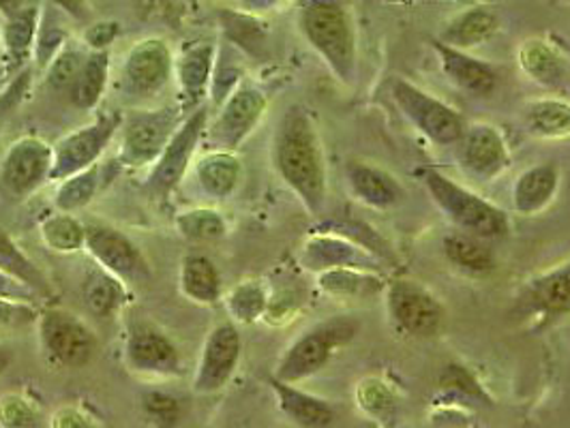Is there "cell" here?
Returning <instances> with one entry per match:
<instances>
[{
  "instance_id": "obj_1",
  "label": "cell",
  "mask_w": 570,
  "mask_h": 428,
  "mask_svg": "<svg viewBox=\"0 0 570 428\" xmlns=\"http://www.w3.org/2000/svg\"><path fill=\"white\" fill-rule=\"evenodd\" d=\"M273 159L285 185L312 215H320L326 201V166L317 129L307 110L298 106L285 110L273 140Z\"/></svg>"
},
{
  "instance_id": "obj_2",
  "label": "cell",
  "mask_w": 570,
  "mask_h": 428,
  "mask_svg": "<svg viewBox=\"0 0 570 428\" xmlns=\"http://www.w3.org/2000/svg\"><path fill=\"white\" fill-rule=\"evenodd\" d=\"M421 178L428 187L431 200L438 203V208L459 231L485 240L504 238L511 231V221L504 210L481 198L479 193L465 189L442 171L423 170Z\"/></svg>"
},
{
  "instance_id": "obj_3",
  "label": "cell",
  "mask_w": 570,
  "mask_h": 428,
  "mask_svg": "<svg viewBox=\"0 0 570 428\" xmlns=\"http://www.w3.org/2000/svg\"><path fill=\"white\" fill-rule=\"evenodd\" d=\"M298 27L328 69L343 84H352L356 78L358 52L354 24L343 2L303 9Z\"/></svg>"
},
{
  "instance_id": "obj_4",
  "label": "cell",
  "mask_w": 570,
  "mask_h": 428,
  "mask_svg": "<svg viewBox=\"0 0 570 428\" xmlns=\"http://www.w3.org/2000/svg\"><path fill=\"white\" fill-rule=\"evenodd\" d=\"M361 330V321L350 315H337L301 335L285 351L275 379L285 384H298L322 371L333 354L352 341Z\"/></svg>"
},
{
  "instance_id": "obj_5",
  "label": "cell",
  "mask_w": 570,
  "mask_h": 428,
  "mask_svg": "<svg viewBox=\"0 0 570 428\" xmlns=\"http://www.w3.org/2000/svg\"><path fill=\"white\" fill-rule=\"evenodd\" d=\"M393 101L423 136L440 146H455L468 129L465 118L423 88L397 78L391 84Z\"/></svg>"
},
{
  "instance_id": "obj_6",
  "label": "cell",
  "mask_w": 570,
  "mask_h": 428,
  "mask_svg": "<svg viewBox=\"0 0 570 428\" xmlns=\"http://www.w3.org/2000/svg\"><path fill=\"white\" fill-rule=\"evenodd\" d=\"M386 305L397 330L414 339H431L444 326L446 313L442 302L419 281H393L386 289Z\"/></svg>"
},
{
  "instance_id": "obj_7",
  "label": "cell",
  "mask_w": 570,
  "mask_h": 428,
  "mask_svg": "<svg viewBox=\"0 0 570 428\" xmlns=\"http://www.w3.org/2000/svg\"><path fill=\"white\" fill-rule=\"evenodd\" d=\"M120 122V115L99 116L95 122L62 138L55 148L50 180H65L73 173L92 168L108 143L112 142Z\"/></svg>"
},
{
  "instance_id": "obj_8",
  "label": "cell",
  "mask_w": 570,
  "mask_h": 428,
  "mask_svg": "<svg viewBox=\"0 0 570 428\" xmlns=\"http://www.w3.org/2000/svg\"><path fill=\"white\" fill-rule=\"evenodd\" d=\"M176 129L178 112L170 108L146 110L131 116L125 122L120 161L129 168H144L148 163H157Z\"/></svg>"
},
{
  "instance_id": "obj_9",
  "label": "cell",
  "mask_w": 570,
  "mask_h": 428,
  "mask_svg": "<svg viewBox=\"0 0 570 428\" xmlns=\"http://www.w3.org/2000/svg\"><path fill=\"white\" fill-rule=\"evenodd\" d=\"M39 332L46 351L67 369H82L97 351V337L92 330L76 315L60 309L43 313Z\"/></svg>"
},
{
  "instance_id": "obj_10",
  "label": "cell",
  "mask_w": 570,
  "mask_h": 428,
  "mask_svg": "<svg viewBox=\"0 0 570 428\" xmlns=\"http://www.w3.org/2000/svg\"><path fill=\"white\" fill-rule=\"evenodd\" d=\"M514 315L534 326L570 315V261L532 279L514 300Z\"/></svg>"
},
{
  "instance_id": "obj_11",
  "label": "cell",
  "mask_w": 570,
  "mask_h": 428,
  "mask_svg": "<svg viewBox=\"0 0 570 428\" xmlns=\"http://www.w3.org/2000/svg\"><path fill=\"white\" fill-rule=\"evenodd\" d=\"M170 48L161 39H142L138 41L122 64V86L131 97L150 99L159 94L171 78Z\"/></svg>"
},
{
  "instance_id": "obj_12",
  "label": "cell",
  "mask_w": 570,
  "mask_h": 428,
  "mask_svg": "<svg viewBox=\"0 0 570 428\" xmlns=\"http://www.w3.org/2000/svg\"><path fill=\"white\" fill-rule=\"evenodd\" d=\"M456 146V161L481 180H493L511 166V152L502 131L489 122L468 125Z\"/></svg>"
},
{
  "instance_id": "obj_13",
  "label": "cell",
  "mask_w": 570,
  "mask_h": 428,
  "mask_svg": "<svg viewBox=\"0 0 570 428\" xmlns=\"http://www.w3.org/2000/svg\"><path fill=\"white\" fill-rule=\"evenodd\" d=\"M266 112V97L254 86H238L222 103L210 127V142L219 150H234L245 142Z\"/></svg>"
},
{
  "instance_id": "obj_14",
  "label": "cell",
  "mask_w": 570,
  "mask_h": 428,
  "mask_svg": "<svg viewBox=\"0 0 570 428\" xmlns=\"http://www.w3.org/2000/svg\"><path fill=\"white\" fill-rule=\"evenodd\" d=\"M206 120L208 112L204 108H198L171 136L170 143L166 146V150L157 159L155 170L150 173V189L157 196H168L180 185L206 129Z\"/></svg>"
},
{
  "instance_id": "obj_15",
  "label": "cell",
  "mask_w": 570,
  "mask_h": 428,
  "mask_svg": "<svg viewBox=\"0 0 570 428\" xmlns=\"http://www.w3.org/2000/svg\"><path fill=\"white\" fill-rule=\"evenodd\" d=\"M52 159L55 148L39 138H22L7 150L0 178L13 196H29L46 178H50Z\"/></svg>"
},
{
  "instance_id": "obj_16",
  "label": "cell",
  "mask_w": 570,
  "mask_h": 428,
  "mask_svg": "<svg viewBox=\"0 0 570 428\" xmlns=\"http://www.w3.org/2000/svg\"><path fill=\"white\" fill-rule=\"evenodd\" d=\"M243 341L232 324H219L202 347L200 365L194 379V390L198 395L219 392L232 377L240 360Z\"/></svg>"
},
{
  "instance_id": "obj_17",
  "label": "cell",
  "mask_w": 570,
  "mask_h": 428,
  "mask_svg": "<svg viewBox=\"0 0 570 428\" xmlns=\"http://www.w3.org/2000/svg\"><path fill=\"white\" fill-rule=\"evenodd\" d=\"M85 245L90 256L120 281H138L148 275L136 245L116 229L90 226L85 229Z\"/></svg>"
},
{
  "instance_id": "obj_18",
  "label": "cell",
  "mask_w": 570,
  "mask_h": 428,
  "mask_svg": "<svg viewBox=\"0 0 570 428\" xmlns=\"http://www.w3.org/2000/svg\"><path fill=\"white\" fill-rule=\"evenodd\" d=\"M127 367L140 375L168 377L180 372V358L168 337L153 328H136L125 347Z\"/></svg>"
},
{
  "instance_id": "obj_19",
  "label": "cell",
  "mask_w": 570,
  "mask_h": 428,
  "mask_svg": "<svg viewBox=\"0 0 570 428\" xmlns=\"http://www.w3.org/2000/svg\"><path fill=\"white\" fill-rule=\"evenodd\" d=\"M435 54L440 58V67L449 82L474 97H491L493 90L498 88V73L495 69L481 60V58L470 57L463 50H455L438 39L431 41Z\"/></svg>"
},
{
  "instance_id": "obj_20",
  "label": "cell",
  "mask_w": 570,
  "mask_h": 428,
  "mask_svg": "<svg viewBox=\"0 0 570 428\" xmlns=\"http://www.w3.org/2000/svg\"><path fill=\"white\" fill-rule=\"evenodd\" d=\"M345 180L352 196L375 210L395 208L405 198L400 180L391 171L367 161H347Z\"/></svg>"
},
{
  "instance_id": "obj_21",
  "label": "cell",
  "mask_w": 570,
  "mask_h": 428,
  "mask_svg": "<svg viewBox=\"0 0 570 428\" xmlns=\"http://www.w3.org/2000/svg\"><path fill=\"white\" fill-rule=\"evenodd\" d=\"M217 60V46L208 39L185 46L178 60V82L183 94V110H191L200 106L213 82Z\"/></svg>"
},
{
  "instance_id": "obj_22",
  "label": "cell",
  "mask_w": 570,
  "mask_h": 428,
  "mask_svg": "<svg viewBox=\"0 0 570 428\" xmlns=\"http://www.w3.org/2000/svg\"><path fill=\"white\" fill-rule=\"evenodd\" d=\"M519 64L523 73L537 84L562 90L570 82V60L558 46L542 37L525 39L519 48Z\"/></svg>"
},
{
  "instance_id": "obj_23",
  "label": "cell",
  "mask_w": 570,
  "mask_h": 428,
  "mask_svg": "<svg viewBox=\"0 0 570 428\" xmlns=\"http://www.w3.org/2000/svg\"><path fill=\"white\" fill-rule=\"evenodd\" d=\"M305 261L309 268L331 270V268H358V270H373L380 263V256H375L361 242H350L337 236H315L305 249Z\"/></svg>"
},
{
  "instance_id": "obj_24",
  "label": "cell",
  "mask_w": 570,
  "mask_h": 428,
  "mask_svg": "<svg viewBox=\"0 0 570 428\" xmlns=\"http://www.w3.org/2000/svg\"><path fill=\"white\" fill-rule=\"evenodd\" d=\"M562 173L556 163H541L523 171L513 187L514 212L532 217L556 200Z\"/></svg>"
},
{
  "instance_id": "obj_25",
  "label": "cell",
  "mask_w": 570,
  "mask_h": 428,
  "mask_svg": "<svg viewBox=\"0 0 570 428\" xmlns=\"http://www.w3.org/2000/svg\"><path fill=\"white\" fill-rule=\"evenodd\" d=\"M500 30V16L491 7H470L442 29L438 41L455 48V50H472L489 41Z\"/></svg>"
},
{
  "instance_id": "obj_26",
  "label": "cell",
  "mask_w": 570,
  "mask_h": 428,
  "mask_svg": "<svg viewBox=\"0 0 570 428\" xmlns=\"http://www.w3.org/2000/svg\"><path fill=\"white\" fill-rule=\"evenodd\" d=\"M271 386L277 395L279 407L285 416L301 428H328L335 420V411L326 400L307 395L294 384H285L279 379H271Z\"/></svg>"
},
{
  "instance_id": "obj_27",
  "label": "cell",
  "mask_w": 570,
  "mask_h": 428,
  "mask_svg": "<svg viewBox=\"0 0 570 428\" xmlns=\"http://www.w3.org/2000/svg\"><path fill=\"white\" fill-rule=\"evenodd\" d=\"M39 24H41L39 7H30V4H24L18 13L4 18L2 43H4V54H7L11 67L24 64L32 57L37 34H39Z\"/></svg>"
},
{
  "instance_id": "obj_28",
  "label": "cell",
  "mask_w": 570,
  "mask_h": 428,
  "mask_svg": "<svg viewBox=\"0 0 570 428\" xmlns=\"http://www.w3.org/2000/svg\"><path fill=\"white\" fill-rule=\"evenodd\" d=\"M523 125L528 133H532L534 138H542V140L570 138V103L556 97L537 99L525 106Z\"/></svg>"
},
{
  "instance_id": "obj_29",
  "label": "cell",
  "mask_w": 570,
  "mask_h": 428,
  "mask_svg": "<svg viewBox=\"0 0 570 428\" xmlns=\"http://www.w3.org/2000/svg\"><path fill=\"white\" fill-rule=\"evenodd\" d=\"M442 249L451 263L470 275H489L495 268V253L485 238L456 231L444 238Z\"/></svg>"
},
{
  "instance_id": "obj_30",
  "label": "cell",
  "mask_w": 570,
  "mask_h": 428,
  "mask_svg": "<svg viewBox=\"0 0 570 428\" xmlns=\"http://www.w3.org/2000/svg\"><path fill=\"white\" fill-rule=\"evenodd\" d=\"M198 180L204 193L224 200L238 187L240 161L228 150L210 152L198 163Z\"/></svg>"
},
{
  "instance_id": "obj_31",
  "label": "cell",
  "mask_w": 570,
  "mask_h": 428,
  "mask_svg": "<svg viewBox=\"0 0 570 428\" xmlns=\"http://www.w3.org/2000/svg\"><path fill=\"white\" fill-rule=\"evenodd\" d=\"M180 287L187 298L200 305H215L222 296V279L213 261L204 256L185 257L180 268Z\"/></svg>"
},
{
  "instance_id": "obj_32",
  "label": "cell",
  "mask_w": 570,
  "mask_h": 428,
  "mask_svg": "<svg viewBox=\"0 0 570 428\" xmlns=\"http://www.w3.org/2000/svg\"><path fill=\"white\" fill-rule=\"evenodd\" d=\"M108 76H110V54H108V50L90 52L86 57L80 78L69 90L73 106L78 110H92L104 97V90L108 84Z\"/></svg>"
},
{
  "instance_id": "obj_33",
  "label": "cell",
  "mask_w": 570,
  "mask_h": 428,
  "mask_svg": "<svg viewBox=\"0 0 570 428\" xmlns=\"http://www.w3.org/2000/svg\"><path fill=\"white\" fill-rule=\"evenodd\" d=\"M320 287L337 298H371L382 291V279L371 270L331 268L322 270Z\"/></svg>"
},
{
  "instance_id": "obj_34",
  "label": "cell",
  "mask_w": 570,
  "mask_h": 428,
  "mask_svg": "<svg viewBox=\"0 0 570 428\" xmlns=\"http://www.w3.org/2000/svg\"><path fill=\"white\" fill-rule=\"evenodd\" d=\"M97 189H99V166L95 163L92 168L62 180L57 193L58 210L69 215L73 210L85 208L86 203H90L95 198Z\"/></svg>"
},
{
  "instance_id": "obj_35",
  "label": "cell",
  "mask_w": 570,
  "mask_h": 428,
  "mask_svg": "<svg viewBox=\"0 0 570 428\" xmlns=\"http://www.w3.org/2000/svg\"><path fill=\"white\" fill-rule=\"evenodd\" d=\"M86 305L97 317L115 315L125 302V289L120 279L110 272H99L90 277L86 286Z\"/></svg>"
},
{
  "instance_id": "obj_36",
  "label": "cell",
  "mask_w": 570,
  "mask_h": 428,
  "mask_svg": "<svg viewBox=\"0 0 570 428\" xmlns=\"http://www.w3.org/2000/svg\"><path fill=\"white\" fill-rule=\"evenodd\" d=\"M176 226L180 233L196 242H213L226 236V221L219 212L208 208H196L189 212H183L176 219Z\"/></svg>"
},
{
  "instance_id": "obj_37",
  "label": "cell",
  "mask_w": 570,
  "mask_h": 428,
  "mask_svg": "<svg viewBox=\"0 0 570 428\" xmlns=\"http://www.w3.org/2000/svg\"><path fill=\"white\" fill-rule=\"evenodd\" d=\"M43 242L58 253H73L85 245V228L69 215H58L43 223Z\"/></svg>"
},
{
  "instance_id": "obj_38",
  "label": "cell",
  "mask_w": 570,
  "mask_h": 428,
  "mask_svg": "<svg viewBox=\"0 0 570 428\" xmlns=\"http://www.w3.org/2000/svg\"><path fill=\"white\" fill-rule=\"evenodd\" d=\"M86 57L78 48H62L48 67V84L57 90H71L82 73Z\"/></svg>"
},
{
  "instance_id": "obj_39",
  "label": "cell",
  "mask_w": 570,
  "mask_h": 428,
  "mask_svg": "<svg viewBox=\"0 0 570 428\" xmlns=\"http://www.w3.org/2000/svg\"><path fill=\"white\" fill-rule=\"evenodd\" d=\"M268 307L266 293L257 283H243L236 287L228 298L229 313L234 315L238 321L252 324L257 317H262Z\"/></svg>"
},
{
  "instance_id": "obj_40",
  "label": "cell",
  "mask_w": 570,
  "mask_h": 428,
  "mask_svg": "<svg viewBox=\"0 0 570 428\" xmlns=\"http://www.w3.org/2000/svg\"><path fill=\"white\" fill-rule=\"evenodd\" d=\"M226 29L229 41L256 54V48L264 46V32L257 27L256 18L252 13H226Z\"/></svg>"
},
{
  "instance_id": "obj_41",
  "label": "cell",
  "mask_w": 570,
  "mask_h": 428,
  "mask_svg": "<svg viewBox=\"0 0 570 428\" xmlns=\"http://www.w3.org/2000/svg\"><path fill=\"white\" fill-rule=\"evenodd\" d=\"M144 409L148 411V416L164 425V427H170L178 416H180V407H178V400L171 399L168 395H161V392H148L144 395Z\"/></svg>"
},
{
  "instance_id": "obj_42",
  "label": "cell",
  "mask_w": 570,
  "mask_h": 428,
  "mask_svg": "<svg viewBox=\"0 0 570 428\" xmlns=\"http://www.w3.org/2000/svg\"><path fill=\"white\" fill-rule=\"evenodd\" d=\"M0 422L7 428L35 427V414L27 405V400L18 397H7L0 402Z\"/></svg>"
},
{
  "instance_id": "obj_43",
  "label": "cell",
  "mask_w": 570,
  "mask_h": 428,
  "mask_svg": "<svg viewBox=\"0 0 570 428\" xmlns=\"http://www.w3.org/2000/svg\"><path fill=\"white\" fill-rule=\"evenodd\" d=\"M358 397H361V405L365 409L373 411V414H384L386 409L393 407L391 390L382 381H377V379L363 381L361 388H358Z\"/></svg>"
},
{
  "instance_id": "obj_44",
  "label": "cell",
  "mask_w": 570,
  "mask_h": 428,
  "mask_svg": "<svg viewBox=\"0 0 570 428\" xmlns=\"http://www.w3.org/2000/svg\"><path fill=\"white\" fill-rule=\"evenodd\" d=\"M35 319V309L24 300L0 298V328H20Z\"/></svg>"
},
{
  "instance_id": "obj_45",
  "label": "cell",
  "mask_w": 570,
  "mask_h": 428,
  "mask_svg": "<svg viewBox=\"0 0 570 428\" xmlns=\"http://www.w3.org/2000/svg\"><path fill=\"white\" fill-rule=\"evenodd\" d=\"M120 34V24L118 22H97L88 27L85 32L86 43L92 48V52H104L108 50Z\"/></svg>"
},
{
  "instance_id": "obj_46",
  "label": "cell",
  "mask_w": 570,
  "mask_h": 428,
  "mask_svg": "<svg viewBox=\"0 0 570 428\" xmlns=\"http://www.w3.org/2000/svg\"><path fill=\"white\" fill-rule=\"evenodd\" d=\"M442 386L444 388H459L461 392H468V395H476L479 392V386L476 381L472 379V375L465 371L463 367H446V371L442 375Z\"/></svg>"
},
{
  "instance_id": "obj_47",
  "label": "cell",
  "mask_w": 570,
  "mask_h": 428,
  "mask_svg": "<svg viewBox=\"0 0 570 428\" xmlns=\"http://www.w3.org/2000/svg\"><path fill=\"white\" fill-rule=\"evenodd\" d=\"M0 298H16V300H29V289L24 283L7 277L4 272H0Z\"/></svg>"
},
{
  "instance_id": "obj_48",
  "label": "cell",
  "mask_w": 570,
  "mask_h": 428,
  "mask_svg": "<svg viewBox=\"0 0 570 428\" xmlns=\"http://www.w3.org/2000/svg\"><path fill=\"white\" fill-rule=\"evenodd\" d=\"M282 0H240V7L245 13H252V16H259V13H266L271 9H275Z\"/></svg>"
},
{
  "instance_id": "obj_49",
  "label": "cell",
  "mask_w": 570,
  "mask_h": 428,
  "mask_svg": "<svg viewBox=\"0 0 570 428\" xmlns=\"http://www.w3.org/2000/svg\"><path fill=\"white\" fill-rule=\"evenodd\" d=\"M57 9L67 11L73 18H82L85 16V0H55Z\"/></svg>"
},
{
  "instance_id": "obj_50",
  "label": "cell",
  "mask_w": 570,
  "mask_h": 428,
  "mask_svg": "<svg viewBox=\"0 0 570 428\" xmlns=\"http://www.w3.org/2000/svg\"><path fill=\"white\" fill-rule=\"evenodd\" d=\"M57 425H65V428H85V420L73 411H60L57 416Z\"/></svg>"
},
{
  "instance_id": "obj_51",
  "label": "cell",
  "mask_w": 570,
  "mask_h": 428,
  "mask_svg": "<svg viewBox=\"0 0 570 428\" xmlns=\"http://www.w3.org/2000/svg\"><path fill=\"white\" fill-rule=\"evenodd\" d=\"M24 7V0H0V16L9 18Z\"/></svg>"
},
{
  "instance_id": "obj_52",
  "label": "cell",
  "mask_w": 570,
  "mask_h": 428,
  "mask_svg": "<svg viewBox=\"0 0 570 428\" xmlns=\"http://www.w3.org/2000/svg\"><path fill=\"white\" fill-rule=\"evenodd\" d=\"M296 7L303 11V9H312V7H322V4H335V2H342V0H294Z\"/></svg>"
},
{
  "instance_id": "obj_53",
  "label": "cell",
  "mask_w": 570,
  "mask_h": 428,
  "mask_svg": "<svg viewBox=\"0 0 570 428\" xmlns=\"http://www.w3.org/2000/svg\"><path fill=\"white\" fill-rule=\"evenodd\" d=\"M9 365H11V354L0 347V372L4 371Z\"/></svg>"
}]
</instances>
